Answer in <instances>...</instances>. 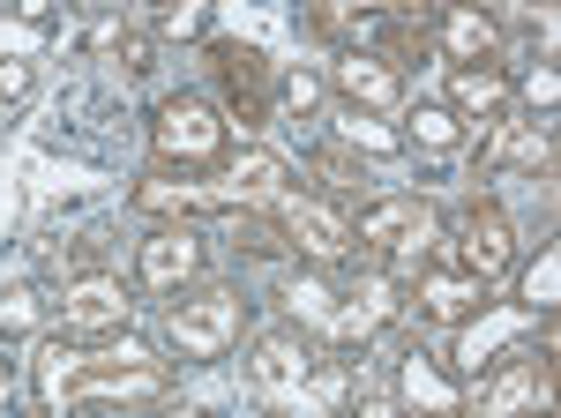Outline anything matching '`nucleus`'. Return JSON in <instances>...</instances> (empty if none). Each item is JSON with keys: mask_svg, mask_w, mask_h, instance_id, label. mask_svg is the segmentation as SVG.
<instances>
[{"mask_svg": "<svg viewBox=\"0 0 561 418\" xmlns=\"http://www.w3.org/2000/svg\"><path fill=\"white\" fill-rule=\"evenodd\" d=\"M31 381H38L45 411H83V404H105V411H128V404H165L173 396V367L142 344V336H68V344H45L31 359Z\"/></svg>", "mask_w": 561, "mask_h": 418, "instance_id": "1", "label": "nucleus"}, {"mask_svg": "<svg viewBox=\"0 0 561 418\" xmlns=\"http://www.w3.org/2000/svg\"><path fill=\"white\" fill-rule=\"evenodd\" d=\"M434 0H307V31L330 38L337 53H382L404 60L412 38H427Z\"/></svg>", "mask_w": 561, "mask_h": 418, "instance_id": "2", "label": "nucleus"}, {"mask_svg": "<svg viewBox=\"0 0 561 418\" xmlns=\"http://www.w3.org/2000/svg\"><path fill=\"white\" fill-rule=\"evenodd\" d=\"M352 247L375 254L397 277H412V269L442 247V209H434L427 195H375V202L352 217Z\"/></svg>", "mask_w": 561, "mask_h": 418, "instance_id": "3", "label": "nucleus"}, {"mask_svg": "<svg viewBox=\"0 0 561 418\" xmlns=\"http://www.w3.org/2000/svg\"><path fill=\"white\" fill-rule=\"evenodd\" d=\"M150 150H158V165H173V172H217L225 150H232V120H225L217 97L180 90V97L158 105V120H150Z\"/></svg>", "mask_w": 561, "mask_h": 418, "instance_id": "4", "label": "nucleus"}, {"mask_svg": "<svg viewBox=\"0 0 561 418\" xmlns=\"http://www.w3.org/2000/svg\"><path fill=\"white\" fill-rule=\"evenodd\" d=\"M270 217H277V232H285V247L300 254V262H314V269H337V262H352V209L337 202V195H307V187H277L270 195Z\"/></svg>", "mask_w": 561, "mask_h": 418, "instance_id": "5", "label": "nucleus"}, {"mask_svg": "<svg viewBox=\"0 0 561 418\" xmlns=\"http://www.w3.org/2000/svg\"><path fill=\"white\" fill-rule=\"evenodd\" d=\"M240 329H248V299L232 285H187L165 314V344L180 359H225L240 344Z\"/></svg>", "mask_w": 561, "mask_h": 418, "instance_id": "6", "label": "nucleus"}, {"mask_svg": "<svg viewBox=\"0 0 561 418\" xmlns=\"http://www.w3.org/2000/svg\"><path fill=\"white\" fill-rule=\"evenodd\" d=\"M314 374H322V351L307 344V329H262L255 336V359H248L255 396L285 404V411H307L314 404Z\"/></svg>", "mask_w": 561, "mask_h": 418, "instance_id": "7", "label": "nucleus"}, {"mask_svg": "<svg viewBox=\"0 0 561 418\" xmlns=\"http://www.w3.org/2000/svg\"><path fill=\"white\" fill-rule=\"evenodd\" d=\"M404 314V285H397V269H359L352 285H337V306H330V322L322 336H337V344H367V336H382L389 322Z\"/></svg>", "mask_w": 561, "mask_h": 418, "instance_id": "8", "label": "nucleus"}, {"mask_svg": "<svg viewBox=\"0 0 561 418\" xmlns=\"http://www.w3.org/2000/svg\"><path fill=\"white\" fill-rule=\"evenodd\" d=\"M479 374H486V381L472 388V404L486 418L531 411V404H554V359H547V351H531V344H510V359H486Z\"/></svg>", "mask_w": 561, "mask_h": 418, "instance_id": "9", "label": "nucleus"}, {"mask_svg": "<svg viewBox=\"0 0 561 418\" xmlns=\"http://www.w3.org/2000/svg\"><path fill=\"white\" fill-rule=\"evenodd\" d=\"M135 322V299H128V285L113 277V269H83V277H68L60 285V329L68 336H121Z\"/></svg>", "mask_w": 561, "mask_h": 418, "instance_id": "10", "label": "nucleus"}, {"mask_svg": "<svg viewBox=\"0 0 561 418\" xmlns=\"http://www.w3.org/2000/svg\"><path fill=\"white\" fill-rule=\"evenodd\" d=\"M479 165L486 172H547L554 165V113H494L486 142H479Z\"/></svg>", "mask_w": 561, "mask_h": 418, "instance_id": "11", "label": "nucleus"}, {"mask_svg": "<svg viewBox=\"0 0 561 418\" xmlns=\"http://www.w3.org/2000/svg\"><path fill=\"white\" fill-rule=\"evenodd\" d=\"M203 277V232L187 217H165L142 247H135V285L142 292H187Z\"/></svg>", "mask_w": 561, "mask_h": 418, "instance_id": "12", "label": "nucleus"}, {"mask_svg": "<svg viewBox=\"0 0 561 418\" xmlns=\"http://www.w3.org/2000/svg\"><path fill=\"white\" fill-rule=\"evenodd\" d=\"M330 97L352 113H397L404 105V68L382 53H337L330 60Z\"/></svg>", "mask_w": 561, "mask_h": 418, "instance_id": "13", "label": "nucleus"}, {"mask_svg": "<svg viewBox=\"0 0 561 418\" xmlns=\"http://www.w3.org/2000/svg\"><path fill=\"white\" fill-rule=\"evenodd\" d=\"M539 329V314L531 306H472L465 322H457V344H449V367L457 374H479L494 351H510V344H524V336Z\"/></svg>", "mask_w": 561, "mask_h": 418, "instance_id": "14", "label": "nucleus"}, {"mask_svg": "<svg viewBox=\"0 0 561 418\" xmlns=\"http://www.w3.org/2000/svg\"><path fill=\"white\" fill-rule=\"evenodd\" d=\"M412 299H420V314L427 322H442V329H457L472 306H486V277H472L465 262H420L412 269Z\"/></svg>", "mask_w": 561, "mask_h": 418, "instance_id": "15", "label": "nucleus"}, {"mask_svg": "<svg viewBox=\"0 0 561 418\" xmlns=\"http://www.w3.org/2000/svg\"><path fill=\"white\" fill-rule=\"evenodd\" d=\"M449 262H465L472 277H502L510 262H517V232H510V217L494 202H472L465 209V224H457V240H449Z\"/></svg>", "mask_w": 561, "mask_h": 418, "instance_id": "16", "label": "nucleus"}, {"mask_svg": "<svg viewBox=\"0 0 561 418\" xmlns=\"http://www.w3.org/2000/svg\"><path fill=\"white\" fill-rule=\"evenodd\" d=\"M434 45L457 60V68H472V60H494L502 53V23H494V8H479V0H449V8H434Z\"/></svg>", "mask_w": 561, "mask_h": 418, "instance_id": "17", "label": "nucleus"}, {"mask_svg": "<svg viewBox=\"0 0 561 418\" xmlns=\"http://www.w3.org/2000/svg\"><path fill=\"white\" fill-rule=\"evenodd\" d=\"M210 60H217V76H225V97L240 105V127H255L270 120V68H262V53L255 45H210Z\"/></svg>", "mask_w": 561, "mask_h": 418, "instance_id": "18", "label": "nucleus"}, {"mask_svg": "<svg viewBox=\"0 0 561 418\" xmlns=\"http://www.w3.org/2000/svg\"><path fill=\"white\" fill-rule=\"evenodd\" d=\"M449 113H457V120H494V113H510V68H502V60L449 68Z\"/></svg>", "mask_w": 561, "mask_h": 418, "instance_id": "19", "label": "nucleus"}, {"mask_svg": "<svg viewBox=\"0 0 561 418\" xmlns=\"http://www.w3.org/2000/svg\"><path fill=\"white\" fill-rule=\"evenodd\" d=\"M330 135H337V150L345 158H404V127H389L382 113H352V105H337V120H330Z\"/></svg>", "mask_w": 561, "mask_h": 418, "instance_id": "20", "label": "nucleus"}, {"mask_svg": "<svg viewBox=\"0 0 561 418\" xmlns=\"http://www.w3.org/2000/svg\"><path fill=\"white\" fill-rule=\"evenodd\" d=\"M404 113V150H427V158H457L465 150V127L449 105H397Z\"/></svg>", "mask_w": 561, "mask_h": 418, "instance_id": "21", "label": "nucleus"}, {"mask_svg": "<svg viewBox=\"0 0 561 418\" xmlns=\"http://www.w3.org/2000/svg\"><path fill=\"white\" fill-rule=\"evenodd\" d=\"M397 396H404L412 411H457V404H465V388L442 374L434 359H420V351H412V359L397 367Z\"/></svg>", "mask_w": 561, "mask_h": 418, "instance_id": "22", "label": "nucleus"}, {"mask_svg": "<svg viewBox=\"0 0 561 418\" xmlns=\"http://www.w3.org/2000/svg\"><path fill=\"white\" fill-rule=\"evenodd\" d=\"M517 306H531L539 322H554V306H561V247H554V240L539 247V262H524V292H517Z\"/></svg>", "mask_w": 561, "mask_h": 418, "instance_id": "23", "label": "nucleus"}, {"mask_svg": "<svg viewBox=\"0 0 561 418\" xmlns=\"http://www.w3.org/2000/svg\"><path fill=\"white\" fill-rule=\"evenodd\" d=\"M322 97H330V83H322V76H307V68H285V76H277V120H314V113H322Z\"/></svg>", "mask_w": 561, "mask_h": 418, "instance_id": "24", "label": "nucleus"}, {"mask_svg": "<svg viewBox=\"0 0 561 418\" xmlns=\"http://www.w3.org/2000/svg\"><path fill=\"white\" fill-rule=\"evenodd\" d=\"M45 329V292H31V285H8L0 292V344H23V336Z\"/></svg>", "mask_w": 561, "mask_h": 418, "instance_id": "25", "label": "nucleus"}, {"mask_svg": "<svg viewBox=\"0 0 561 418\" xmlns=\"http://www.w3.org/2000/svg\"><path fill=\"white\" fill-rule=\"evenodd\" d=\"M510 105H517V113H554V105H561L554 60H531L524 76H510Z\"/></svg>", "mask_w": 561, "mask_h": 418, "instance_id": "26", "label": "nucleus"}, {"mask_svg": "<svg viewBox=\"0 0 561 418\" xmlns=\"http://www.w3.org/2000/svg\"><path fill=\"white\" fill-rule=\"evenodd\" d=\"M330 306H337V285H330V277H300V285H293V314H300V322L322 329V322H330Z\"/></svg>", "mask_w": 561, "mask_h": 418, "instance_id": "27", "label": "nucleus"}, {"mask_svg": "<svg viewBox=\"0 0 561 418\" xmlns=\"http://www.w3.org/2000/svg\"><path fill=\"white\" fill-rule=\"evenodd\" d=\"M38 90V60H23V53H0V105H23Z\"/></svg>", "mask_w": 561, "mask_h": 418, "instance_id": "28", "label": "nucleus"}, {"mask_svg": "<svg viewBox=\"0 0 561 418\" xmlns=\"http://www.w3.org/2000/svg\"><path fill=\"white\" fill-rule=\"evenodd\" d=\"M203 15H210V0H165V8H158V31H165V38H195Z\"/></svg>", "mask_w": 561, "mask_h": 418, "instance_id": "29", "label": "nucleus"}, {"mask_svg": "<svg viewBox=\"0 0 561 418\" xmlns=\"http://www.w3.org/2000/svg\"><path fill=\"white\" fill-rule=\"evenodd\" d=\"M494 23L510 31V23H539L547 38H554V0H494Z\"/></svg>", "mask_w": 561, "mask_h": 418, "instance_id": "30", "label": "nucleus"}, {"mask_svg": "<svg viewBox=\"0 0 561 418\" xmlns=\"http://www.w3.org/2000/svg\"><path fill=\"white\" fill-rule=\"evenodd\" d=\"M314 172H322V195H352V187H359V172H352L345 150H322V165H314Z\"/></svg>", "mask_w": 561, "mask_h": 418, "instance_id": "31", "label": "nucleus"}, {"mask_svg": "<svg viewBox=\"0 0 561 418\" xmlns=\"http://www.w3.org/2000/svg\"><path fill=\"white\" fill-rule=\"evenodd\" d=\"M8 8H15L23 23H53V0H8Z\"/></svg>", "mask_w": 561, "mask_h": 418, "instance_id": "32", "label": "nucleus"}, {"mask_svg": "<svg viewBox=\"0 0 561 418\" xmlns=\"http://www.w3.org/2000/svg\"><path fill=\"white\" fill-rule=\"evenodd\" d=\"M68 8H76V15H105L113 0H68Z\"/></svg>", "mask_w": 561, "mask_h": 418, "instance_id": "33", "label": "nucleus"}]
</instances>
